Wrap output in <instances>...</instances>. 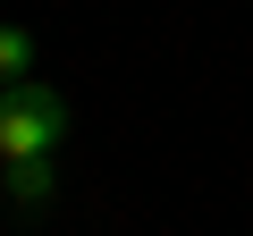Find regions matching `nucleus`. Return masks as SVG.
<instances>
[{"instance_id":"nucleus-2","label":"nucleus","mask_w":253,"mask_h":236,"mask_svg":"<svg viewBox=\"0 0 253 236\" xmlns=\"http://www.w3.org/2000/svg\"><path fill=\"white\" fill-rule=\"evenodd\" d=\"M0 194H9L17 211H42V202L59 194V152H42V160H9V169H0Z\"/></svg>"},{"instance_id":"nucleus-3","label":"nucleus","mask_w":253,"mask_h":236,"mask_svg":"<svg viewBox=\"0 0 253 236\" xmlns=\"http://www.w3.org/2000/svg\"><path fill=\"white\" fill-rule=\"evenodd\" d=\"M26 76H34V34L0 26V84H26Z\"/></svg>"},{"instance_id":"nucleus-1","label":"nucleus","mask_w":253,"mask_h":236,"mask_svg":"<svg viewBox=\"0 0 253 236\" xmlns=\"http://www.w3.org/2000/svg\"><path fill=\"white\" fill-rule=\"evenodd\" d=\"M68 144V93L26 76V84H0V169L9 160H42Z\"/></svg>"}]
</instances>
